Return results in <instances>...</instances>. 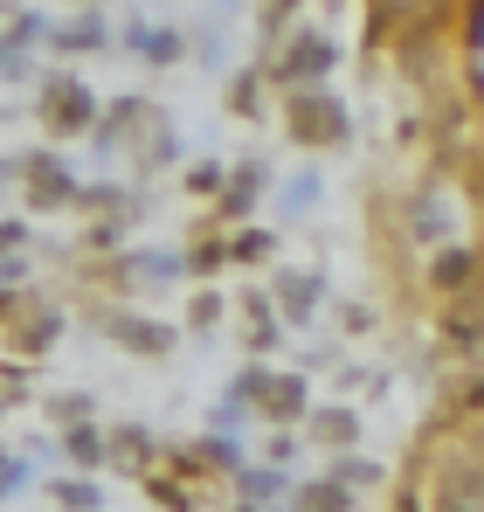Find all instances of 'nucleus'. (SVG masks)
Returning a JSON list of instances; mask_svg holds the SVG:
<instances>
[{
	"label": "nucleus",
	"mask_w": 484,
	"mask_h": 512,
	"mask_svg": "<svg viewBox=\"0 0 484 512\" xmlns=\"http://www.w3.org/2000/svg\"><path fill=\"white\" fill-rule=\"evenodd\" d=\"M49 125L56 132H83L90 125V90L77 77H49Z\"/></svg>",
	"instance_id": "f257e3e1"
},
{
	"label": "nucleus",
	"mask_w": 484,
	"mask_h": 512,
	"mask_svg": "<svg viewBox=\"0 0 484 512\" xmlns=\"http://www.w3.org/2000/svg\"><path fill=\"white\" fill-rule=\"evenodd\" d=\"M28 194H35V201H70L77 180L63 173V160H28Z\"/></svg>",
	"instance_id": "f03ea898"
},
{
	"label": "nucleus",
	"mask_w": 484,
	"mask_h": 512,
	"mask_svg": "<svg viewBox=\"0 0 484 512\" xmlns=\"http://www.w3.org/2000/svg\"><path fill=\"white\" fill-rule=\"evenodd\" d=\"M70 457H77V464H97V457H104V443H97L90 429H70Z\"/></svg>",
	"instance_id": "7ed1b4c3"
},
{
	"label": "nucleus",
	"mask_w": 484,
	"mask_h": 512,
	"mask_svg": "<svg viewBox=\"0 0 484 512\" xmlns=\"http://www.w3.org/2000/svg\"><path fill=\"white\" fill-rule=\"evenodd\" d=\"M56 499H63V506H97V492H90V485H83V478H70V485H56Z\"/></svg>",
	"instance_id": "20e7f679"
},
{
	"label": "nucleus",
	"mask_w": 484,
	"mask_h": 512,
	"mask_svg": "<svg viewBox=\"0 0 484 512\" xmlns=\"http://www.w3.org/2000/svg\"><path fill=\"white\" fill-rule=\"evenodd\" d=\"M21 478H28V464H21V457H7V450H0V499H7V492H14V485H21Z\"/></svg>",
	"instance_id": "39448f33"
},
{
	"label": "nucleus",
	"mask_w": 484,
	"mask_h": 512,
	"mask_svg": "<svg viewBox=\"0 0 484 512\" xmlns=\"http://www.w3.org/2000/svg\"><path fill=\"white\" fill-rule=\"evenodd\" d=\"M21 277H28V263H21V256H0V291H14Z\"/></svg>",
	"instance_id": "423d86ee"
},
{
	"label": "nucleus",
	"mask_w": 484,
	"mask_h": 512,
	"mask_svg": "<svg viewBox=\"0 0 484 512\" xmlns=\"http://www.w3.org/2000/svg\"><path fill=\"white\" fill-rule=\"evenodd\" d=\"M14 243H21V222H0V256L14 250Z\"/></svg>",
	"instance_id": "0eeeda50"
}]
</instances>
